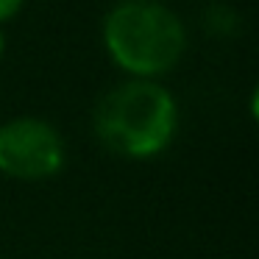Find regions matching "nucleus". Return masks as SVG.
Returning <instances> with one entry per match:
<instances>
[{
    "label": "nucleus",
    "mask_w": 259,
    "mask_h": 259,
    "mask_svg": "<svg viewBox=\"0 0 259 259\" xmlns=\"http://www.w3.org/2000/svg\"><path fill=\"white\" fill-rule=\"evenodd\" d=\"M179 128V106L167 87L134 78L103 95L95 112V134L109 151L131 159L162 153Z\"/></svg>",
    "instance_id": "nucleus-1"
},
{
    "label": "nucleus",
    "mask_w": 259,
    "mask_h": 259,
    "mask_svg": "<svg viewBox=\"0 0 259 259\" xmlns=\"http://www.w3.org/2000/svg\"><path fill=\"white\" fill-rule=\"evenodd\" d=\"M103 45L120 70L151 81L179 64L187 31L162 3L120 0L103 20Z\"/></svg>",
    "instance_id": "nucleus-2"
},
{
    "label": "nucleus",
    "mask_w": 259,
    "mask_h": 259,
    "mask_svg": "<svg viewBox=\"0 0 259 259\" xmlns=\"http://www.w3.org/2000/svg\"><path fill=\"white\" fill-rule=\"evenodd\" d=\"M64 164V142L51 123L17 117L0 125V173L34 181L59 173Z\"/></svg>",
    "instance_id": "nucleus-3"
},
{
    "label": "nucleus",
    "mask_w": 259,
    "mask_h": 259,
    "mask_svg": "<svg viewBox=\"0 0 259 259\" xmlns=\"http://www.w3.org/2000/svg\"><path fill=\"white\" fill-rule=\"evenodd\" d=\"M20 9H23V0H0V23L12 20Z\"/></svg>",
    "instance_id": "nucleus-4"
},
{
    "label": "nucleus",
    "mask_w": 259,
    "mask_h": 259,
    "mask_svg": "<svg viewBox=\"0 0 259 259\" xmlns=\"http://www.w3.org/2000/svg\"><path fill=\"white\" fill-rule=\"evenodd\" d=\"M3 51H6V39H3V31H0V59H3Z\"/></svg>",
    "instance_id": "nucleus-5"
},
{
    "label": "nucleus",
    "mask_w": 259,
    "mask_h": 259,
    "mask_svg": "<svg viewBox=\"0 0 259 259\" xmlns=\"http://www.w3.org/2000/svg\"><path fill=\"white\" fill-rule=\"evenodd\" d=\"M153 3H159V0H153Z\"/></svg>",
    "instance_id": "nucleus-6"
}]
</instances>
